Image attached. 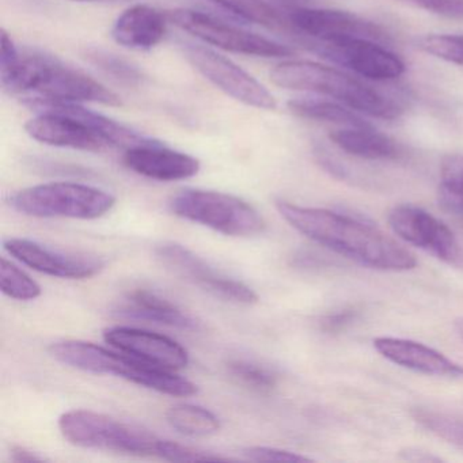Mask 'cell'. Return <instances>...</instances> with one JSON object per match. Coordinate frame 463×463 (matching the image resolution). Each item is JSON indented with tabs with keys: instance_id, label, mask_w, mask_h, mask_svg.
<instances>
[{
	"instance_id": "obj_39",
	"label": "cell",
	"mask_w": 463,
	"mask_h": 463,
	"mask_svg": "<svg viewBox=\"0 0 463 463\" xmlns=\"http://www.w3.org/2000/svg\"><path fill=\"white\" fill-rule=\"evenodd\" d=\"M287 2H299V0H287Z\"/></svg>"
},
{
	"instance_id": "obj_16",
	"label": "cell",
	"mask_w": 463,
	"mask_h": 463,
	"mask_svg": "<svg viewBox=\"0 0 463 463\" xmlns=\"http://www.w3.org/2000/svg\"><path fill=\"white\" fill-rule=\"evenodd\" d=\"M124 164L137 175L166 183L188 180L200 172L199 159L172 150L158 140L127 150Z\"/></svg>"
},
{
	"instance_id": "obj_20",
	"label": "cell",
	"mask_w": 463,
	"mask_h": 463,
	"mask_svg": "<svg viewBox=\"0 0 463 463\" xmlns=\"http://www.w3.org/2000/svg\"><path fill=\"white\" fill-rule=\"evenodd\" d=\"M166 18L147 5H137L127 9L116 21L112 37L127 50L150 51L164 40Z\"/></svg>"
},
{
	"instance_id": "obj_5",
	"label": "cell",
	"mask_w": 463,
	"mask_h": 463,
	"mask_svg": "<svg viewBox=\"0 0 463 463\" xmlns=\"http://www.w3.org/2000/svg\"><path fill=\"white\" fill-rule=\"evenodd\" d=\"M175 215L230 237H254L265 230V221L245 200L223 192L185 189L169 203Z\"/></svg>"
},
{
	"instance_id": "obj_19",
	"label": "cell",
	"mask_w": 463,
	"mask_h": 463,
	"mask_svg": "<svg viewBox=\"0 0 463 463\" xmlns=\"http://www.w3.org/2000/svg\"><path fill=\"white\" fill-rule=\"evenodd\" d=\"M53 359L69 367L99 375H115L128 381L135 357L110 352L104 346L86 341H61L50 346Z\"/></svg>"
},
{
	"instance_id": "obj_10",
	"label": "cell",
	"mask_w": 463,
	"mask_h": 463,
	"mask_svg": "<svg viewBox=\"0 0 463 463\" xmlns=\"http://www.w3.org/2000/svg\"><path fill=\"white\" fill-rule=\"evenodd\" d=\"M185 56L205 80L232 99L257 109H275L276 99L270 91L230 59L199 45L186 47Z\"/></svg>"
},
{
	"instance_id": "obj_30",
	"label": "cell",
	"mask_w": 463,
	"mask_h": 463,
	"mask_svg": "<svg viewBox=\"0 0 463 463\" xmlns=\"http://www.w3.org/2000/svg\"><path fill=\"white\" fill-rule=\"evenodd\" d=\"M227 371L238 383L254 392H272L278 384V376L275 373L249 360H230L227 363Z\"/></svg>"
},
{
	"instance_id": "obj_3",
	"label": "cell",
	"mask_w": 463,
	"mask_h": 463,
	"mask_svg": "<svg viewBox=\"0 0 463 463\" xmlns=\"http://www.w3.org/2000/svg\"><path fill=\"white\" fill-rule=\"evenodd\" d=\"M5 90L12 94H32L69 102H94L105 107H120L118 96L101 83L71 67L47 56L15 59L0 66Z\"/></svg>"
},
{
	"instance_id": "obj_29",
	"label": "cell",
	"mask_w": 463,
	"mask_h": 463,
	"mask_svg": "<svg viewBox=\"0 0 463 463\" xmlns=\"http://www.w3.org/2000/svg\"><path fill=\"white\" fill-rule=\"evenodd\" d=\"M0 287L5 295L17 300H33L42 295V287L5 257L0 260Z\"/></svg>"
},
{
	"instance_id": "obj_4",
	"label": "cell",
	"mask_w": 463,
	"mask_h": 463,
	"mask_svg": "<svg viewBox=\"0 0 463 463\" xmlns=\"http://www.w3.org/2000/svg\"><path fill=\"white\" fill-rule=\"evenodd\" d=\"M116 204V197L96 186L77 183H51L23 189L10 197V205L34 218H101Z\"/></svg>"
},
{
	"instance_id": "obj_13",
	"label": "cell",
	"mask_w": 463,
	"mask_h": 463,
	"mask_svg": "<svg viewBox=\"0 0 463 463\" xmlns=\"http://www.w3.org/2000/svg\"><path fill=\"white\" fill-rule=\"evenodd\" d=\"M287 17L291 31L308 40L360 37L378 43L390 42V34L382 26L354 13L326 9H295Z\"/></svg>"
},
{
	"instance_id": "obj_23",
	"label": "cell",
	"mask_w": 463,
	"mask_h": 463,
	"mask_svg": "<svg viewBox=\"0 0 463 463\" xmlns=\"http://www.w3.org/2000/svg\"><path fill=\"white\" fill-rule=\"evenodd\" d=\"M288 108L298 118H308V120L324 121V123L352 127V128L373 127L362 116L351 110V108L348 109L337 102L326 101V99H292L288 102Z\"/></svg>"
},
{
	"instance_id": "obj_28",
	"label": "cell",
	"mask_w": 463,
	"mask_h": 463,
	"mask_svg": "<svg viewBox=\"0 0 463 463\" xmlns=\"http://www.w3.org/2000/svg\"><path fill=\"white\" fill-rule=\"evenodd\" d=\"M411 414L414 421L419 422L422 428L449 441L452 446L463 449V419L443 411L422 408L414 409Z\"/></svg>"
},
{
	"instance_id": "obj_37",
	"label": "cell",
	"mask_w": 463,
	"mask_h": 463,
	"mask_svg": "<svg viewBox=\"0 0 463 463\" xmlns=\"http://www.w3.org/2000/svg\"><path fill=\"white\" fill-rule=\"evenodd\" d=\"M454 329H455V332H457V335H459V337L462 338V340H463V317H460V318L455 319Z\"/></svg>"
},
{
	"instance_id": "obj_24",
	"label": "cell",
	"mask_w": 463,
	"mask_h": 463,
	"mask_svg": "<svg viewBox=\"0 0 463 463\" xmlns=\"http://www.w3.org/2000/svg\"><path fill=\"white\" fill-rule=\"evenodd\" d=\"M167 422L181 435L205 438L221 430L218 416L208 409L192 403H178L167 411Z\"/></svg>"
},
{
	"instance_id": "obj_9",
	"label": "cell",
	"mask_w": 463,
	"mask_h": 463,
	"mask_svg": "<svg viewBox=\"0 0 463 463\" xmlns=\"http://www.w3.org/2000/svg\"><path fill=\"white\" fill-rule=\"evenodd\" d=\"M390 229L403 242L427 251L449 267L463 269V246L451 229L413 204L392 208L387 216Z\"/></svg>"
},
{
	"instance_id": "obj_12",
	"label": "cell",
	"mask_w": 463,
	"mask_h": 463,
	"mask_svg": "<svg viewBox=\"0 0 463 463\" xmlns=\"http://www.w3.org/2000/svg\"><path fill=\"white\" fill-rule=\"evenodd\" d=\"M10 256L28 265L32 269L53 278L90 279L105 268L101 257L80 251H64L50 248L36 241L10 238L4 242Z\"/></svg>"
},
{
	"instance_id": "obj_2",
	"label": "cell",
	"mask_w": 463,
	"mask_h": 463,
	"mask_svg": "<svg viewBox=\"0 0 463 463\" xmlns=\"http://www.w3.org/2000/svg\"><path fill=\"white\" fill-rule=\"evenodd\" d=\"M270 80L287 90L310 91L343 102L356 112L382 120H395L403 113L400 102L367 83L335 69L308 61H288L270 71Z\"/></svg>"
},
{
	"instance_id": "obj_38",
	"label": "cell",
	"mask_w": 463,
	"mask_h": 463,
	"mask_svg": "<svg viewBox=\"0 0 463 463\" xmlns=\"http://www.w3.org/2000/svg\"><path fill=\"white\" fill-rule=\"evenodd\" d=\"M74 2H97V0H74Z\"/></svg>"
},
{
	"instance_id": "obj_11",
	"label": "cell",
	"mask_w": 463,
	"mask_h": 463,
	"mask_svg": "<svg viewBox=\"0 0 463 463\" xmlns=\"http://www.w3.org/2000/svg\"><path fill=\"white\" fill-rule=\"evenodd\" d=\"M156 253L164 265L175 275L191 281L218 299L238 305H253L259 302V295L250 287L213 269L202 257L185 246L175 242L164 243L156 248Z\"/></svg>"
},
{
	"instance_id": "obj_14",
	"label": "cell",
	"mask_w": 463,
	"mask_h": 463,
	"mask_svg": "<svg viewBox=\"0 0 463 463\" xmlns=\"http://www.w3.org/2000/svg\"><path fill=\"white\" fill-rule=\"evenodd\" d=\"M104 338L123 354L169 370H180L189 364L188 351L177 341L159 333L118 326L105 330Z\"/></svg>"
},
{
	"instance_id": "obj_25",
	"label": "cell",
	"mask_w": 463,
	"mask_h": 463,
	"mask_svg": "<svg viewBox=\"0 0 463 463\" xmlns=\"http://www.w3.org/2000/svg\"><path fill=\"white\" fill-rule=\"evenodd\" d=\"M222 9L237 15L241 20L257 24L268 29L291 31L288 17L264 0H210Z\"/></svg>"
},
{
	"instance_id": "obj_35",
	"label": "cell",
	"mask_w": 463,
	"mask_h": 463,
	"mask_svg": "<svg viewBox=\"0 0 463 463\" xmlns=\"http://www.w3.org/2000/svg\"><path fill=\"white\" fill-rule=\"evenodd\" d=\"M357 313L354 310H343L330 314L321 321V327L326 333H338L345 329L356 319Z\"/></svg>"
},
{
	"instance_id": "obj_32",
	"label": "cell",
	"mask_w": 463,
	"mask_h": 463,
	"mask_svg": "<svg viewBox=\"0 0 463 463\" xmlns=\"http://www.w3.org/2000/svg\"><path fill=\"white\" fill-rule=\"evenodd\" d=\"M156 455L172 462H216V460H230V458L221 457L213 452L203 451L186 444L175 443V441H159Z\"/></svg>"
},
{
	"instance_id": "obj_36",
	"label": "cell",
	"mask_w": 463,
	"mask_h": 463,
	"mask_svg": "<svg viewBox=\"0 0 463 463\" xmlns=\"http://www.w3.org/2000/svg\"><path fill=\"white\" fill-rule=\"evenodd\" d=\"M12 460L17 463L43 462L45 458L32 449H25V447H14L12 449Z\"/></svg>"
},
{
	"instance_id": "obj_18",
	"label": "cell",
	"mask_w": 463,
	"mask_h": 463,
	"mask_svg": "<svg viewBox=\"0 0 463 463\" xmlns=\"http://www.w3.org/2000/svg\"><path fill=\"white\" fill-rule=\"evenodd\" d=\"M25 131L32 139L53 147L99 153L109 146L93 129L61 113L40 112L25 124Z\"/></svg>"
},
{
	"instance_id": "obj_8",
	"label": "cell",
	"mask_w": 463,
	"mask_h": 463,
	"mask_svg": "<svg viewBox=\"0 0 463 463\" xmlns=\"http://www.w3.org/2000/svg\"><path fill=\"white\" fill-rule=\"evenodd\" d=\"M167 18L181 31L192 34L200 42L230 52L259 58H287L295 53V51L287 45L222 23L211 15L194 10H173L167 14Z\"/></svg>"
},
{
	"instance_id": "obj_33",
	"label": "cell",
	"mask_w": 463,
	"mask_h": 463,
	"mask_svg": "<svg viewBox=\"0 0 463 463\" xmlns=\"http://www.w3.org/2000/svg\"><path fill=\"white\" fill-rule=\"evenodd\" d=\"M401 2L440 17L463 21V0H401Z\"/></svg>"
},
{
	"instance_id": "obj_22",
	"label": "cell",
	"mask_w": 463,
	"mask_h": 463,
	"mask_svg": "<svg viewBox=\"0 0 463 463\" xmlns=\"http://www.w3.org/2000/svg\"><path fill=\"white\" fill-rule=\"evenodd\" d=\"M121 316L142 321L156 322L183 330L199 329V322L184 313L169 300L146 289H137L129 295V305L120 311Z\"/></svg>"
},
{
	"instance_id": "obj_31",
	"label": "cell",
	"mask_w": 463,
	"mask_h": 463,
	"mask_svg": "<svg viewBox=\"0 0 463 463\" xmlns=\"http://www.w3.org/2000/svg\"><path fill=\"white\" fill-rule=\"evenodd\" d=\"M420 50L449 63L463 67V36L428 34L419 40Z\"/></svg>"
},
{
	"instance_id": "obj_7",
	"label": "cell",
	"mask_w": 463,
	"mask_h": 463,
	"mask_svg": "<svg viewBox=\"0 0 463 463\" xmlns=\"http://www.w3.org/2000/svg\"><path fill=\"white\" fill-rule=\"evenodd\" d=\"M303 44L326 61L376 82L397 80L406 70L400 56L373 40L360 37L305 39Z\"/></svg>"
},
{
	"instance_id": "obj_21",
	"label": "cell",
	"mask_w": 463,
	"mask_h": 463,
	"mask_svg": "<svg viewBox=\"0 0 463 463\" xmlns=\"http://www.w3.org/2000/svg\"><path fill=\"white\" fill-rule=\"evenodd\" d=\"M329 139L344 153L368 161H395L402 156V148L394 139L373 129L344 127L330 132Z\"/></svg>"
},
{
	"instance_id": "obj_15",
	"label": "cell",
	"mask_w": 463,
	"mask_h": 463,
	"mask_svg": "<svg viewBox=\"0 0 463 463\" xmlns=\"http://www.w3.org/2000/svg\"><path fill=\"white\" fill-rule=\"evenodd\" d=\"M26 105L32 109L42 110V112L61 113L77 118L80 123L93 129L105 142L113 147L129 148L139 147V146L150 145L156 142V139L145 137L139 132L134 131L124 124L118 123L101 113L86 109L80 102L56 101V99H44V97H26Z\"/></svg>"
},
{
	"instance_id": "obj_6",
	"label": "cell",
	"mask_w": 463,
	"mask_h": 463,
	"mask_svg": "<svg viewBox=\"0 0 463 463\" xmlns=\"http://www.w3.org/2000/svg\"><path fill=\"white\" fill-rule=\"evenodd\" d=\"M61 435L75 446L112 449L135 455H156L159 441L139 425L90 411H70L59 419Z\"/></svg>"
},
{
	"instance_id": "obj_34",
	"label": "cell",
	"mask_w": 463,
	"mask_h": 463,
	"mask_svg": "<svg viewBox=\"0 0 463 463\" xmlns=\"http://www.w3.org/2000/svg\"><path fill=\"white\" fill-rule=\"evenodd\" d=\"M248 459L256 462H310V458L276 447L256 446L243 449Z\"/></svg>"
},
{
	"instance_id": "obj_27",
	"label": "cell",
	"mask_w": 463,
	"mask_h": 463,
	"mask_svg": "<svg viewBox=\"0 0 463 463\" xmlns=\"http://www.w3.org/2000/svg\"><path fill=\"white\" fill-rule=\"evenodd\" d=\"M85 58L89 63L101 70L104 74L112 78L116 82L137 88L145 80V75L137 66L124 61L120 56L107 52V51L91 48V50L86 51Z\"/></svg>"
},
{
	"instance_id": "obj_1",
	"label": "cell",
	"mask_w": 463,
	"mask_h": 463,
	"mask_svg": "<svg viewBox=\"0 0 463 463\" xmlns=\"http://www.w3.org/2000/svg\"><path fill=\"white\" fill-rule=\"evenodd\" d=\"M281 218L314 242L371 269L405 272L416 257L379 227L354 215L278 200Z\"/></svg>"
},
{
	"instance_id": "obj_26",
	"label": "cell",
	"mask_w": 463,
	"mask_h": 463,
	"mask_svg": "<svg viewBox=\"0 0 463 463\" xmlns=\"http://www.w3.org/2000/svg\"><path fill=\"white\" fill-rule=\"evenodd\" d=\"M438 199L444 210L463 216V156L449 154L441 161Z\"/></svg>"
},
{
	"instance_id": "obj_17",
	"label": "cell",
	"mask_w": 463,
	"mask_h": 463,
	"mask_svg": "<svg viewBox=\"0 0 463 463\" xmlns=\"http://www.w3.org/2000/svg\"><path fill=\"white\" fill-rule=\"evenodd\" d=\"M373 348L384 359L424 375L463 378V365L425 344L405 338L378 337Z\"/></svg>"
}]
</instances>
